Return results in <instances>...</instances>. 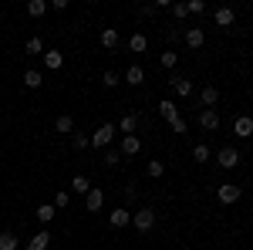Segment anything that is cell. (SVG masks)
<instances>
[{
  "mask_svg": "<svg viewBox=\"0 0 253 250\" xmlns=\"http://www.w3.org/2000/svg\"><path fill=\"white\" fill-rule=\"evenodd\" d=\"M98 41H101V48H108V51H112V48H118V31H115V27H105Z\"/></svg>",
  "mask_w": 253,
  "mask_h": 250,
  "instance_id": "cell-12",
  "label": "cell"
},
{
  "mask_svg": "<svg viewBox=\"0 0 253 250\" xmlns=\"http://www.w3.org/2000/svg\"><path fill=\"white\" fill-rule=\"evenodd\" d=\"M199 125H203L206 132L219 129V115H216V108H203V112H199Z\"/></svg>",
  "mask_w": 253,
  "mask_h": 250,
  "instance_id": "cell-6",
  "label": "cell"
},
{
  "mask_svg": "<svg viewBox=\"0 0 253 250\" xmlns=\"http://www.w3.org/2000/svg\"><path fill=\"white\" fill-rule=\"evenodd\" d=\"M135 122H138L135 115H125V118H122V122H118V129H122V132H125V135H132V132H135Z\"/></svg>",
  "mask_w": 253,
  "mask_h": 250,
  "instance_id": "cell-25",
  "label": "cell"
},
{
  "mask_svg": "<svg viewBox=\"0 0 253 250\" xmlns=\"http://www.w3.org/2000/svg\"><path fill=\"white\" fill-rule=\"evenodd\" d=\"M101 203H105V193H101V190H88V200H84V206H88L91 213H98V210H101Z\"/></svg>",
  "mask_w": 253,
  "mask_h": 250,
  "instance_id": "cell-10",
  "label": "cell"
},
{
  "mask_svg": "<svg viewBox=\"0 0 253 250\" xmlns=\"http://www.w3.org/2000/svg\"><path fill=\"white\" fill-rule=\"evenodd\" d=\"M233 135H243V139H247V135H253V118L250 115H240L233 122Z\"/></svg>",
  "mask_w": 253,
  "mask_h": 250,
  "instance_id": "cell-8",
  "label": "cell"
},
{
  "mask_svg": "<svg viewBox=\"0 0 253 250\" xmlns=\"http://www.w3.org/2000/svg\"><path fill=\"white\" fill-rule=\"evenodd\" d=\"M233 20H236L233 7H219V10H216V24H219V27H233Z\"/></svg>",
  "mask_w": 253,
  "mask_h": 250,
  "instance_id": "cell-11",
  "label": "cell"
},
{
  "mask_svg": "<svg viewBox=\"0 0 253 250\" xmlns=\"http://www.w3.org/2000/svg\"><path fill=\"white\" fill-rule=\"evenodd\" d=\"M101 81H105V88H115V85H118V75H115V71H105V78H101Z\"/></svg>",
  "mask_w": 253,
  "mask_h": 250,
  "instance_id": "cell-34",
  "label": "cell"
},
{
  "mask_svg": "<svg viewBox=\"0 0 253 250\" xmlns=\"http://www.w3.org/2000/svg\"><path fill=\"white\" fill-rule=\"evenodd\" d=\"M203 41H206L203 27H189V31H186V44H189V48H203Z\"/></svg>",
  "mask_w": 253,
  "mask_h": 250,
  "instance_id": "cell-13",
  "label": "cell"
},
{
  "mask_svg": "<svg viewBox=\"0 0 253 250\" xmlns=\"http://www.w3.org/2000/svg\"><path fill=\"white\" fill-rule=\"evenodd\" d=\"M108 220H112V227H128L132 223V213L125 210V206H118V210L108 213Z\"/></svg>",
  "mask_w": 253,
  "mask_h": 250,
  "instance_id": "cell-7",
  "label": "cell"
},
{
  "mask_svg": "<svg viewBox=\"0 0 253 250\" xmlns=\"http://www.w3.org/2000/svg\"><path fill=\"white\" fill-rule=\"evenodd\" d=\"M199 98H203V105H206V108H210V105H216V98H219V92H216V85H206Z\"/></svg>",
  "mask_w": 253,
  "mask_h": 250,
  "instance_id": "cell-20",
  "label": "cell"
},
{
  "mask_svg": "<svg viewBox=\"0 0 253 250\" xmlns=\"http://www.w3.org/2000/svg\"><path fill=\"white\" fill-rule=\"evenodd\" d=\"M175 61H179V54L166 51V54H162V68H175Z\"/></svg>",
  "mask_w": 253,
  "mask_h": 250,
  "instance_id": "cell-31",
  "label": "cell"
},
{
  "mask_svg": "<svg viewBox=\"0 0 253 250\" xmlns=\"http://www.w3.org/2000/svg\"><path fill=\"white\" fill-rule=\"evenodd\" d=\"M159 112H162L166 122H175V118H179V108H175L172 101H162V105H159Z\"/></svg>",
  "mask_w": 253,
  "mask_h": 250,
  "instance_id": "cell-19",
  "label": "cell"
},
{
  "mask_svg": "<svg viewBox=\"0 0 253 250\" xmlns=\"http://www.w3.org/2000/svg\"><path fill=\"white\" fill-rule=\"evenodd\" d=\"M44 10H47L44 0H31V3H27V14H31V17H44Z\"/></svg>",
  "mask_w": 253,
  "mask_h": 250,
  "instance_id": "cell-23",
  "label": "cell"
},
{
  "mask_svg": "<svg viewBox=\"0 0 253 250\" xmlns=\"http://www.w3.org/2000/svg\"><path fill=\"white\" fill-rule=\"evenodd\" d=\"M128 48H132L135 54H142V51L149 48V38H145V34H132V38H128Z\"/></svg>",
  "mask_w": 253,
  "mask_h": 250,
  "instance_id": "cell-18",
  "label": "cell"
},
{
  "mask_svg": "<svg viewBox=\"0 0 253 250\" xmlns=\"http://www.w3.org/2000/svg\"><path fill=\"white\" fill-rule=\"evenodd\" d=\"M71 190H75V193H88V190H91V183H88L84 176H75V179H71Z\"/></svg>",
  "mask_w": 253,
  "mask_h": 250,
  "instance_id": "cell-27",
  "label": "cell"
},
{
  "mask_svg": "<svg viewBox=\"0 0 253 250\" xmlns=\"http://www.w3.org/2000/svg\"><path fill=\"white\" fill-rule=\"evenodd\" d=\"M112 135H115V125H112V122L98 125V129H95V135H91V146H95V149H105V146L112 142Z\"/></svg>",
  "mask_w": 253,
  "mask_h": 250,
  "instance_id": "cell-3",
  "label": "cell"
},
{
  "mask_svg": "<svg viewBox=\"0 0 253 250\" xmlns=\"http://www.w3.org/2000/svg\"><path fill=\"white\" fill-rule=\"evenodd\" d=\"M41 51H44L41 38H27V54H41Z\"/></svg>",
  "mask_w": 253,
  "mask_h": 250,
  "instance_id": "cell-30",
  "label": "cell"
},
{
  "mask_svg": "<svg viewBox=\"0 0 253 250\" xmlns=\"http://www.w3.org/2000/svg\"><path fill=\"white\" fill-rule=\"evenodd\" d=\"M210 155H213V152H210V146H196V149H193L196 162H210Z\"/></svg>",
  "mask_w": 253,
  "mask_h": 250,
  "instance_id": "cell-26",
  "label": "cell"
},
{
  "mask_svg": "<svg viewBox=\"0 0 253 250\" xmlns=\"http://www.w3.org/2000/svg\"><path fill=\"white\" fill-rule=\"evenodd\" d=\"M122 152H125V155H138V152H142L138 135H125V139H122Z\"/></svg>",
  "mask_w": 253,
  "mask_h": 250,
  "instance_id": "cell-9",
  "label": "cell"
},
{
  "mask_svg": "<svg viewBox=\"0 0 253 250\" xmlns=\"http://www.w3.org/2000/svg\"><path fill=\"white\" fill-rule=\"evenodd\" d=\"M24 85H27V88H41V85H44L41 71H24Z\"/></svg>",
  "mask_w": 253,
  "mask_h": 250,
  "instance_id": "cell-22",
  "label": "cell"
},
{
  "mask_svg": "<svg viewBox=\"0 0 253 250\" xmlns=\"http://www.w3.org/2000/svg\"><path fill=\"white\" fill-rule=\"evenodd\" d=\"M71 146H75L78 152H84V149L91 146V139H88V135H75V139H71Z\"/></svg>",
  "mask_w": 253,
  "mask_h": 250,
  "instance_id": "cell-29",
  "label": "cell"
},
{
  "mask_svg": "<svg viewBox=\"0 0 253 250\" xmlns=\"http://www.w3.org/2000/svg\"><path fill=\"white\" fill-rule=\"evenodd\" d=\"M118 159H122V155H118L115 149H108V155H105V162H108V166H118Z\"/></svg>",
  "mask_w": 253,
  "mask_h": 250,
  "instance_id": "cell-36",
  "label": "cell"
},
{
  "mask_svg": "<svg viewBox=\"0 0 253 250\" xmlns=\"http://www.w3.org/2000/svg\"><path fill=\"white\" fill-rule=\"evenodd\" d=\"M216 200H219L223 206H230V203H236V200H240V186H236V183H223V186L216 190Z\"/></svg>",
  "mask_w": 253,
  "mask_h": 250,
  "instance_id": "cell-4",
  "label": "cell"
},
{
  "mask_svg": "<svg viewBox=\"0 0 253 250\" xmlns=\"http://www.w3.org/2000/svg\"><path fill=\"white\" fill-rule=\"evenodd\" d=\"M47 244H51V233H47V230H41L38 237H34V240L27 244V250H47Z\"/></svg>",
  "mask_w": 253,
  "mask_h": 250,
  "instance_id": "cell-17",
  "label": "cell"
},
{
  "mask_svg": "<svg viewBox=\"0 0 253 250\" xmlns=\"http://www.w3.org/2000/svg\"><path fill=\"white\" fill-rule=\"evenodd\" d=\"M125 81H128V85H132V88H135V85H142V81H145V71H142V68H138V64H132V68H128V71H125Z\"/></svg>",
  "mask_w": 253,
  "mask_h": 250,
  "instance_id": "cell-16",
  "label": "cell"
},
{
  "mask_svg": "<svg viewBox=\"0 0 253 250\" xmlns=\"http://www.w3.org/2000/svg\"><path fill=\"white\" fill-rule=\"evenodd\" d=\"M169 81H172V88H175V95H179V98H189V95H193V81H189V78L172 75Z\"/></svg>",
  "mask_w": 253,
  "mask_h": 250,
  "instance_id": "cell-5",
  "label": "cell"
},
{
  "mask_svg": "<svg viewBox=\"0 0 253 250\" xmlns=\"http://www.w3.org/2000/svg\"><path fill=\"white\" fill-rule=\"evenodd\" d=\"M186 7H189V14H203V10H206V3H203V0H189Z\"/></svg>",
  "mask_w": 253,
  "mask_h": 250,
  "instance_id": "cell-33",
  "label": "cell"
},
{
  "mask_svg": "<svg viewBox=\"0 0 253 250\" xmlns=\"http://www.w3.org/2000/svg\"><path fill=\"white\" fill-rule=\"evenodd\" d=\"M162 173H166V162H159V159H152V162H149V176H152V179H159Z\"/></svg>",
  "mask_w": 253,
  "mask_h": 250,
  "instance_id": "cell-28",
  "label": "cell"
},
{
  "mask_svg": "<svg viewBox=\"0 0 253 250\" xmlns=\"http://www.w3.org/2000/svg\"><path fill=\"white\" fill-rule=\"evenodd\" d=\"M38 220L44 223V227H47V223L54 220V206H51V203H44V206H38Z\"/></svg>",
  "mask_w": 253,
  "mask_h": 250,
  "instance_id": "cell-21",
  "label": "cell"
},
{
  "mask_svg": "<svg viewBox=\"0 0 253 250\" xmlns=\"http://www.w3.org/2000/svg\"><path fill=\"white\" fill-rule=\"evenodd\" d=\"M169 125H172V132H186V129H189V125H186V118H175V122H169Z\"/></svg>",
  "mask_w": 253,
  "mask_h": 250,
  "instance_id": "cell-35",
  "label": "cell"
},
{
  "mask_svg": "<svg viewBox=\"0 0 253 250\" xmlns=\"http://www.w3.org/2000/svg\"><path fill=\"white\" fill-rule=\"evenodd\" d=\"M132 223H135V230H142V233H149L152 227H156V213L149 210H138V213H132Z\"/></svg>",
  "mask_w": 253,
  "mask_h": 250,
  "instance_id": "cell-2",
  "label": "cell"
},
{
  "mask_svg": "<svg viewBox=\"0 0 253 250\" xmlns=\"http://www.w3.org/2000/svg\"><path fill=\"white\" fill-rule=\"evenodd\" d=\"M61 64H64V54H61V51H47V54H44V68H51V71H58Z\"/></svg>",
  "mask_w": 253,
  "mask_h": 250,
  "instance_id": "cell-14",
  "label": "cell"
},
{
  "mask_svg": "<svg viewBox=\"0 0 253 250\" xmlns=\"http://www.w3.org/2000/svg\"><path fill=\"white\" fill-rule=\"evenodd\" d=\"M216 162H219V169H236V166H240V152H236L233 146H223V149L216 152Z\"/></svg>",
  "mask_w": 253,
  "mask_h": 250,
  "instance_id": "cell-1",
  "label": "cell"
},
{
  "mask_svg": "<svg viewBox=\"0 0 253 250\" xmlns=\"http://www.w3.org/2000/svg\"><path fill=\"white\" fill-rule=\"evenodd\" d=\"M68 200H71L68 193H58V196H54V206H68Z\"/></svg>",
  "mask_w": 253,
  "mask_h": 250,
  "instance_id": "cell-37",
  "label": "cell"
},
{
  "mask_svg": "<svg viewBox=\"0 0 253 250\" xmlns=\"http://www.w3.org/2000/svg\"><path fill=\"white\" fill-rule=\"evenodd\" d=\"M169 10H172L175 17H189V7H186V3H172Z\"/></svg>",
  "mask_w": 253,
  "mask_h": 250,
  "instance_id": "cell-32",
  "label": "cell"
},
{
  "mask_svg": "<svg viewBox=\"0 0 253 250\" xmlns=\"http://www.w3.org/2000/svg\"><path fill=\"white\" fill-rule=\"evenodd\" d=\"M71 129H75V118H71V115H58V118H54V132L68 135Z\"/></svg>",
  "mask_w": 253,
  "mask_h": 250,
  "instance_id": "cell-15",
  "label": "cell"
},
{
  "mask_svg": "<svg viewBox=\"0 0 253 250\" xmlns=\"http://www.w3.org/2000/svg\"><path fill=\"white\" fill-rule=\"evenodd\" d=\"M0 250H17V237L14 233H0Z\"/></svg>",
  "mask_w": 253,
  "mask_h": 250,
  "instance_id": "cell-24",
  "label": "cell"
}]
</instances>
